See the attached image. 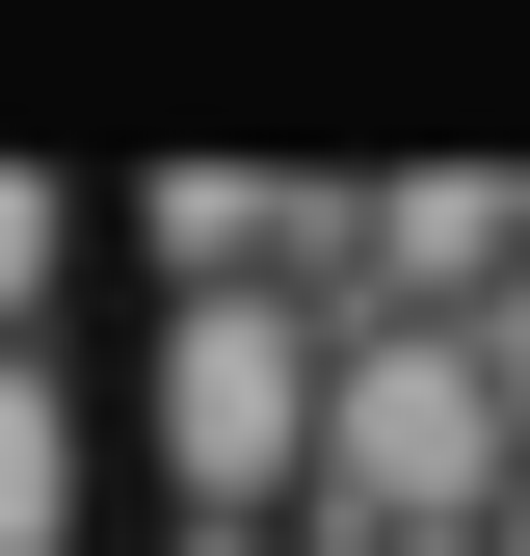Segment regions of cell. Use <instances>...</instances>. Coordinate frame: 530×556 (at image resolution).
Here are the masks:
<instances>
[{
  "instance_id": "cell-1",
  "label": "cell",
  "mask_w": 530,
  "mask_h": 556,
  "mask_svg": "<svg viewBox=\"0 0 530 556\" xmlns=\"http://www.w3.org/2000/svg\"><path fill=\"white\" fill-rule=\"evenodd\" d=\"M318 504V292H160V530Z\"/></svg>"
}]
</instances>
